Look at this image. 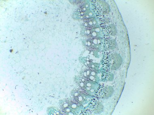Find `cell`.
<instances>
[{
	"label": "cell",
	"mask_w": 154,
	"mask_h": 115,
	"mask_svg": "<svg viewBox=\"0 0 154 115\" xmlns=\"http://www.w3.org/2000/svg\"><path fill=\"white\" fill-rule=\"evenodd\" d=\"M109 33H110V35L115 36L117 33V30L115 26L113 24H111L110 25L108 26Z\"/></svg>",
	"instance_id": "obj_14"
},
{
	"label": "cell",
	"mask_w": 154,
	"mask_h": 115,
	"mask_svg": "<svg viewBox=\"0 0 154 115\" xmlns=\"http://www.w3.org/2000/svg\"><path fill=\"white\" fill-rule=\"evenodd\" d=\"M105 92H106V86L104 85H99L94 92V96L98 99H101L104 97Z\"/></svg>",
	"instance_id": "obj_7"
},
{
	"label": "cell",
	"mask_w": 154,
	"mask_h": 115,
	"mask_svg": "<svg viewBox=\"0 0 154 115\" xmlns=\"http://www.w3.org/2000/svg\"><path fill=\"white\" fill-rule=\"evenodd\" d=\"M89 95L79 88L74 89L71 92V99L82 105L87 102L89 98L88 97Z\"/></svg>",
	"instance_id": "obj_1"
},
{
	"label": "cell",
	"mask_w": 154,
	"mask_h": 115,
	"mask_svg": "<svg viewBox=\"0 0 154 115\" xmlns=\"http://www.w3.org/2000/svg\"><path fill=\"white\" fill-rule=\"evenodd\" d=\"M48 115L62 114L60 110L57 108H50L48 109Z\"/></svg>",
	"instance_id": "obj_12"
},
{
	"label": "cell",
	"mask_w": 154,
	"mask_h": 115,
	"mask_svg": "<svg viewBox=\"0 0 154 115\" xmlns=\"http://www.w3.org/2000/svg\"><path fill=\"white\" fill-rule=\"evenodd\" d=\"M112 54L108 53L106 55L103 57L101 61L103 68L104 70L107 72H110L112 66Z\"/></svg>",
	"instance_id": "obj_3"
},
{
	"label": "cell",
	"mask_w": 154,
	"mask_h": 115,
	"mask_svg": "<svg viewBox=\"0 0 154 115\" xmlns=\"http://www.w3.org/2000/svg\"><path fill=\"white\" fill-rule=\"evenodd\" d=\"M92 29V28L83 27V28H82L81 31L82 36L86 38L90 39L91 37Z\"/></svg>",
	"instance_id": "obj_9"
},
{
	"label": "cell",
	"mask_w": 154,
	"mask_h": 115,
	"mask_svg": "<svg viewBox=\"0 0 154 115\" xmlns=\"http://www.w3.org/2000/svg\"><path fill=\"white\" fill-rule=\"evenodd\" d=\"M83 27L89 28H94L99 27L98 22H97L95 17H92L85 21L84 23L83 24Z\"/></svg>",
	"instance_id": "obj_6"
},
{
	"label": "cell",
	"mask_w": 154,
	"mask_h": 115,
	"mask_svg": "<svg viewBox=\"0 0 154 115\" xmlns=\"http://www.w3.org/2000/svg\"><path fill=\"white\" fill-rule=\"evenodd\" d=\"M117 46L115 40L111 38L105 39L104 41V47L105 50L114 49Z\"/></svg>",
	"instance_id": "obj_5"
},
{
	"label": "cell",
	"mask_w": 154,
	"mask_h": 115,
	"mask_svg": "<svg viewBox=\"0 0 154 115\" xmlns=\"http://www.w3.org/2000/svg\"><path fill=\"white\" fill-rule=\"evenodd\" d=\"M70 99H67L60 100L59 108L62 114L74 115L70 109Z\"/></svg>",
	"instance_id": "obj_2"
},
{
	"label": "cell",
	"mask_w": 154,
	"mask_h": 115,
	"mask_svg": "<svg viewBox=\"0 0 154 115\" xmlns=\"http://www.w3.org/2000/svg\"><path fill=\"white\" fill-rule=\"evenodd\" d=\"M91 74V70L87 68L86 69H84L81 71L80 74V76L85 79H88Z\"/></svg>",
	"instance_id": "obj_10"
},
{
	"label": "cell",
	"mask_w": 154,
	"mask_h": 115,
	"mask_svg": "<svg viewBox=\"0 0 154 115\" xmlns=\"http://www.w3.org/2000/svg\"><path fill=\"white\" fill-rule=\"evenodd\" d=\"M83 44L87 49L90 51H94L93 44L91 39L86 38L82 41Z\"/></svg>",
	"instance_id": "obj_8"
},
{
	"label": "cell",
	"mask_w": 154,
	"mask_h": 115,
	"mask_svg": "<svg viewBox=\"0 0 154 115\" xmlns=\"http://www.w3.org/2000/svg\"><path fill=\"white\" fill-rule=\"evenodd\" d=\"M101 79L103 81L107 82L112 80V75L110 74V72L106 71V72L102 73Z\"/></svg>",
	"instance_id": "obj_11"
},
{
	"label": "cell",
	"mask_w": 154,
	"mask_h": 115,
	"mask_svg": "<svg viewBox=\"0 0 154 115\" xmlns=\"http://www.w3.org/2000/svg\"><path fill=\"white\" fill-rule=\"evenodd\" d=\"M100 65L97 63H94L92 62L89 65L87 66V68H90V69L92 70H99Z\"/></svg>",
	"instance_id": "obj_15"
},
{
	"label": "cell",
	"mask_w": 154,
	"mask_h": 115,
	"mask_svg": "<svg viewBox=\"0 0 154 115\" xmlns=\"http://www.w3.org/2000/svg\"><path fill=\"white\" fill-rule=\"evenodd\" d=\"M112 59L111 69L113 70H117L121 65L122 63V59L120 55L117 53H112Z\"/></svg>",
	"instance_id": "obj_4"
},
{
	"label": "cell",
	"mask_w": 154,
	"mask_h": 115,
	"mask_svg": "<svg viewBox=\"0 0 154 115\" xmlns=\"http://www.w3.org/2000/svg\"><path fill=\"white\" fill-rule=\"evenodd\" d=\"M113 88L112 86H106V92L103 98H108L110 96L113 92Z\"/></svg>",
	"instance_id": "obj_13"
}]
</instances>
